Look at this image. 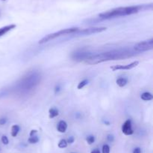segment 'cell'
Returning a JSON list of instances; mask_svg holds the SVG:
<instances>
[{"label": "cell", "mask_w": 153, "mask_h": 153, "mask_svg": "<svg viewBox=\"0 0 153 153\" xmlns=\"http://www.w3.org/2000/svg\"><path fill=\"white\" fill-rule=\"evenodd\" d=\"M57 129L60 133H65L66 130L67 129V124L65 121L64 120H61L58 122V126H57Z\"/></svg>", "instance_id": "ba28073f"}, {"label": "cell", "mask_w": 153, "mask_h": 153, "mask_svg": "<svg viewBox=\"0 0 153 153\" xmlns=\"http://www.w3.org/2000/svg\"><path fill=\"white\" fill-rule=\"evenodd\" d=\"M91 153H101V152H100V150L99 149V148H95V149H94L93 151H91Z\"/></svg>", "instance_id": "d4e9b609"}, {"label": "cell", "mask_w": 153, "mask_h": 153, "mask_svg": "<svg viewBox=\"0 0 153 153\" xmlns=\"http://www.w3.org/2000/svg\"><path fill=\"white\" fill-rule=\"evenodd\" d=\"M67 144L68 143H67V140L64 139H62L59 141L58 146L60 148H66V147H67Z\"/></svg>", "instance_id": "9a60e30c"}, {"label": "cell", "mask_w": 153, "mask_h": 153, "mask_svg": "<svg viewBox=\"0 0 153 153\" xmlns=\"http://www.w3.org/2000/svg\"><path fill=\"white\" fill-rule=\"evenodd\" d=\"M15 27H16V25H14V24H10V25L5 26L0 28V37L5 34L6 33L8 32L9 31H10L13 28H14Z\"/></svg>", "instance_id": "9c48e42d"}, {"label": "cell", "mask_w": 153, "mask_h": 153, "mask_svg": "<svg viewBox=\"0 0 153 153\" xmlns=\"http://www.w3.org/2000/svg\"><path fill=\"white\" fill-rule=\"evenodd\" d=\"M153 48V39L150 38L149 40L141 41L137 44L134 46V50L137 52H144V51L150 50Z\"/></svg>", "instance_id": "5b68a950"}, {"label": "cell", "mask_w": 153, "mask_h": 153, "mask_svg": "<svg viewBox=\"0 0 153 153\" xmlns=\"http://www.w3.org/2000/svg\"><path fill=\"white\" fill-rule=\"evenodd\" d=\"M88 83V80H84L81 81V82H79V85H78V86H77L78 89H82V88H84V87H85V86H86Z\"/></svg>", "instance_id": "e0dca14e"}, {"label": "cell", "mask_w": 153, "mask_h": 153, "mask_svg": "<svg viewBox=\"0 0 153 153\" xmlns=\"http://www.w3.org/2000/svg\"><path fill=\"white\" fill-rule=\"evenodd\" d=\"M142 100H152L153 96L150 92H143V94L140 95Z\"/></svg>", "instance_id": "4fadbf2b"}, {"label": "cell", "mask_w": 153, "mask_h": 153, "mask_svg": "<svg viewBox=\"0 0 153 153\" xmlns=\"http://www.w3.org/2000/svg\"><path fill=\"white\" fill-rule=\"evenodd\" d=\"M79 28H77V27L64 28V29L60 30V31L57 32H54V33H52V34H47V35H46L45 37H43V38L40 39V40H39L38 43L40 44H43L47 43V42L50 41V40H54V39L60 37V36L65 35V34H73V33L79 31Z\"/></svg>", "instance_id": "3957f363"}, {"label": "cell", "mask_w": 153, "mask_h": 153, "mask_svg": "<svg viewBox=\"0 0 153 153\" xmlns=\"http://www.w3.org/2000/svg\"><path fill=\"white\" fill-rule=\"evenodd\" d=\"M86 140L89 145H91V144H93L95 142V136L94 135H89V136H87Z\"/></svg>", "instance_id": "2e32d148"}, {"label": "cell", "mask_w": 153, "mask_h": 153, "mask_svg": "<svg viewBox=\"0 0 153 153\" xmlns=\"http://www.w3.org/2000/svg\"><path fill=\"white\" fill-rule=\"evenodd\" d=\"M59 115V112L58 110L55 107H52L49 110V117L50 118H53L55 117H57Z\"/></svg>", "instance_id": "30bf717a"}, {"label": "cell", "mask_w": 153, "mask_h": 153, "mask_svg": "<svg viewBox=\"0 0 153 153\" xmlns=\"http://www.w3.org/2000/svg\"><path fill=\"white\" fill-rule=\"evenodd\" d=\"M116 82L120 87H124L126 85L127 82H128V80L125 77H120L117 80Z\"/></svg>", "instance_id": "7c38bea8"}, {"label": "cell", "mask_w": 153, "mask_h": 153, "mask_svg": "<svg viewBox=\"0 0 153 153\" xmlns=\"http://www.w3.org/2000/svg\"><path fill=\"white\" fill-rule=\"evenodd\" d=\"M19 130H20V128L18 124H13L11 127V136L13 137H15V136H17L18 133H19Z\"/></svg>", "instance_id": "8fae6325"}, {"label": "cell", "mask_w": 153, "mask_h": 153, "mask_svg": "<svg viewBox=\"0 0 153 153\" xmlns=\"http://www.w3.org/2000/svg\"><path fill=\"white\" fill-rule=\"evenodd\" d=\"M143 7L144 6L143 5H136L117 8L107 10V11L100 14L99 16L102 19H111V18L119 17V16H128V15L138 13L140 10L143 9Z\"/></svg>", "instance_id": "7a4b0ae2"}, {"label": "cell", "mask_w": 153, "mask_h": 153, "mask_svg": "<svg viewBox=\"0 0 153 153\" xmlns=\"http://www.w3.org/2000/svg\"><path fill=\"white\" fill-rule=\"evenodd\" d=\"M133 153H141V148L140 147H136L133 150Z\"/></svg>", "instance_id": "603a6c76"}, {"label": "cell", "mask_w": 153, "mask_h": 153, "mask_svg": "<svg viewBox=\"0 0 153 153\" xmlns=\"http://www.w3.org/2000/svg\"><path fill=\"white\" fill-rule=\"evenodd\" d=\"M132 56V52H128V51H111V52H101L100 54L91 55L85 60V62L88 64H97L103 62L111 61V60L125 59Z\"/></svg>", "instance_id": "6da1fadb"}, {"label": "cell", "mask_w": 153, "mask_h": 153, "mask_svg": "<svg viewBox=\"0 0 153 153\" xmlns=\"http://www.w3.org/2000/svg\"><path fill=\"white\" fill-rule=\"evenodd\" d=\"M39 140H40V139H39V137L36 134L34 135V136H30L28 139V142L31 144L37 143V142H39Z\"/></svg>", "instance_id": "5bb4252c"}, {"label": "cell", "mask_w": 153, "mask_h": 153, "mask_svg": "<svg viewBox=\"0 0 153 153\" xmlns=\"http://www.w3.org/2000/svg\"><path fill=\"white\" fill-rule=\"evenodd\" d=\"M106 30V27H91L88 28H84V29L79 30L76 32L73 33L75 34L74 36L78 37V36H85V35H90V34H95V33L102 32Z\"/></svg>", "instance_id": "277c9868"}, {"label": "cell", "mask_w": 153, "mask_h": 153, "mask_svg": "<svg viewBox=\"0 0 153 153\" xmlns=\"http://www.w3.org/2000/svg\"><path fill=\"white\" fill-rule=\"evenodd\" d=\"M122 132L125 135L129 136L134 134L132 127H131V121L130 119H127L122 125Z\"/></svg>", "instance_id": "52a82bcc"}, {"label": "cell", "mask_w": 153, "mask_h": 153, "mask_svg": "<svg viewBox=\"0 0 153 153\" xmlns=\"http://www.w3.org/2000/svg\"><path fill=\"white\" fill-rule=\"evenodd\" d=\"M107 140L109 141V142H113L114 140V137L113 135L108 134L107 136Z\"/></svg>", "instance_id": "44dd1931"}, {"label": "cell", "mask_w": 153, "mask_h": 153, "mask_svg": "<svg viewBox=\"0 0 153 153\" xmlns=\"http://www.w3.org/2000/svg\"><path fill=\"white\" fill-rule=\"evenodd\" d=\"M2 1H5V0H2Z\"/></svg>", "instance_id": "484cf974"}, {"label": "cell", "mask_w": 153, "mask_h": 153, "mask_svg": "<svg viewBox=\"0 0 153 153\" xmlns=\"http://www.w3.org/2000/svg\"><path fill=\"white\" fill-rule=\"evenodd\" d=\"M7 122V118H0V124L3 125Z\"/></svg>", "instance_id": "7402d4cb"}, {"label": "cell", "mask_w": 153, "mask_h": 153, "mask_svg": "<svg viewBox=\"0 0 153 153\" xmlns=\"http://www.w3.org/2000/svg\"><path fill=\"white\" fill-rule=\"evenodd\" d=\"M1 142H2V143L4 144V145H7V144L9 143L8 138H7L5 135H3V136H1Z\"/></svg>", "instance_id": "d6986e66"}, {"label": "cell", "mask_w": 153, "mask_h": 153, "mask_svg": "<svg viewBox=\"0 0 153 153\" xmlns=\"http://www.w3.org/2000/svg\"><path fill=\"white\" fill-rule=\"evenodd\" d=\"M74 141H75V138H74V136H70V137H69V139L67 140V143H70V144H72V143H73V142H74Z\"/></svg>", "instance_id": "ffe728a7"}, {"label": "cell", "mask_w": 153, "mask_h": 153, "mask_svg": "<svg viewBox=\"0 0 153 153\" xmlns=\"http://www.w3.org/2000/svg\"><path fill=\"white\" fill-rule=\"evenodd\" d=\"M72 153H73V152H72Z\"/></svg>", "instance_id": "4316f807"}, {"label": "cell", "mask_w": 153, "mask_h": 153, "mask_svg": "<svg viewBox=\"0 0 153 153\" xmlns=\"http://www.w3.org/2000/svg\"><path fill=\"white\" fill-rule=\"evenodd\" d=\"M37 133V130H31V131H30L29 136H34V135H35Z\"/></svg>", "instance_id": "cb8c5ba5"}, {"label": "cell", "mask_w": 153, "mask_h": 153, "mask_svg": "<svg viewBox=\"0 0 153 153\" xmlns=\"http://www.w3.org/2000/svg\"><path fill=\"white\" fill-rule=\"evenodd\" d=\"M102 153H110V146L108 144H105L102 146Z\"/></svg>", "instance_id": "ac0fdd59"}, {"label": "cell", "mask_w": 153, "mask_h": 153, "mask_svg": "<svg viewBox=\"0 0 153 153\" xmlns=\"http://www.w3.org/2000/svg\"><path fill=\"white\" fill-rule=\"evenodd\" d=\"M139 64L138 61H134L133 62L130 63V64H125V65H114V66H111V69L113 71H115V70H130V69L134 68V67L137 66V64Z\"/></svg>", "instance_id": "8992f818"}]
</instances>
